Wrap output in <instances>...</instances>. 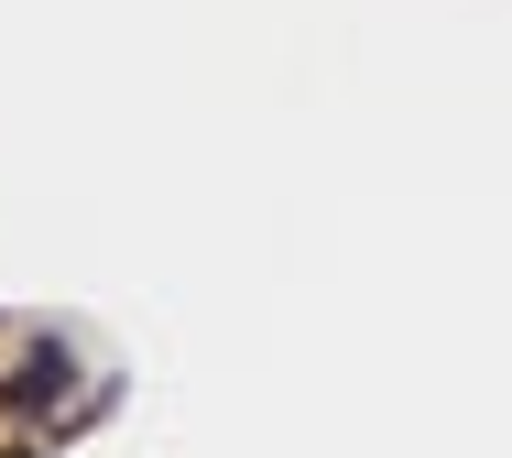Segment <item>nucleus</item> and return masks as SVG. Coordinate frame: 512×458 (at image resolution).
I'll use <instances>...</instances> for the list:
<instances>
[{"label": "nucleus", "instance_id": "obj_1", "mask_svg": "<svg viewBox=\"0 0 512 458\" xmlns=\"http://www.w3.org/2000/svg\"><path fill=\"white\" fill-rule=\"evenodd\" d=\"M44 393H66V349H44V360H22V382H11V404H44Z\"/></svg>", "mask_w": 512, "mask_h": 458}]
</instances>
